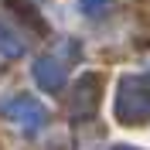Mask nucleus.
I'll list each match as a JSON object with an SVG mask.
<instances>
[{
	"instance_id": "39448f33",
	"label": "nucleus",
	"mask_w": 150,
	"mask_h": 150,
	"mask_svg": "<svg viewBox=\"0 0 150 150\" xmlns=\"http://www.w3.org/2000/svg\"><path fill=\"white\" fill-rule=\"evenodd\" d=\"M0 55H7V58H21L24 55V41H21L17 31H10L7 24H0Z\"/></svg>"
},
{
	"instance_id": "20e7f679",
	"label": "nucleus",
	"mask_w": 150,
	"mask_h": 150,
	"mask_svg": "<svg viewBox=\"0 0 150 150\" xmlns=\"http://www.w3.org/2000/svg\"><path fill=\"white\" fill-rule=\"evenodd\" d=\"M65 65L58 62V58H38V65H34V82L45 89V92H62L65 89Z\"/></svg>"
},
{
	"instance_id": "6e6552de",
	"label": "nucleus",
	"mask_w": 150,
	"mask_h": 150,
	"mask_svg": "<svg viewBox=\"0 0 150 150\" xmlns=\"http://www.w3.org/2000/svg\"><path fill=\"white\" fill-rule=\"evenodd\" d=\"M112 150H137V147H112Z\"/></svg>"
},
{
	"instance_id": "f257e3e1",
	"label": "nucleus",
	"mask_w": 150,
	"mask_h": 150,
	"mask_svg": "<svg viewBox=\"0 0 150 150\" xmlns=\"http://www.w3.org/2000/svg\"><path fill=\"white\" fill-rule=\"evenodd\" d=\"M116 120L126 126H143L150 120V85L143 79H123L116 92Z\"/></svg>"
},
{
	"instance_id": "f03ea898",
	"label": "nucleus",
	"mask_w": 150,
	"mask_h": 150,
	"mask_svg": "<svg viewBox=\"0 0 150 150\" xmlns=\"http://www.w3.org/2000/svg\"><path fill=\"white\" fill-rule=\"evenodd\" d=\"M0 112H4L10 123L24 126L28 133L41 130V126H45V120H48L45 106L38 103L34 96H14V99H7V103H0Z\"/></svg>"
},
{
	"instance_id": "0eeeda50",
	"label": "nucleus",
	"mask_w": 150,
	"mask_h": 150,
	"mask_svg": "<svg viewBox=\"0 0 150 150\" xmlns=\"http://www.w3.org/2000/svg\"><path fill=\"white\" fill-rule=\"evenodd\" d=\"M99 4H106V0H82V10H85V14H92Z\"/></svg>"
},
{
	"instance_id": "7ed1b4c3",
	"label": "nucleus",
	"mask_w": 150,
	"mask_h": 150,
	"mask_svg": "<svg viewBox=\"0 0 150 150\" xmlns=\"http://www.w3.org/2000/svg\"><path fill=\"white\" fill-rule=\"evenodd\" d=\"M99 89H103V79L96 72H85L79 82H75V96H72V116L75 120H85L92 116L96 106H99Z\"/></svg>"
},
{
	"instance_id": "423d86ee",
	"label": "nucleus",
	"mask_w": 150,
	"mask_h": 150,
	"mask_svg": "<svg viewBox=\"0 0 150 150\" xmlns=\"http://www.w3.org/2000/svg\"><path fill=\"white\" fill-rule=\"evenodd\" d=\"M7 4H10V7H14V10H17V17L31 21V24H34L38 31H45V21H41V17H38V14H34V7H31V4H21V0H7Z\"/></svg>"
}]
</instances>
